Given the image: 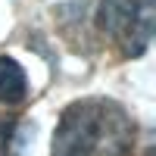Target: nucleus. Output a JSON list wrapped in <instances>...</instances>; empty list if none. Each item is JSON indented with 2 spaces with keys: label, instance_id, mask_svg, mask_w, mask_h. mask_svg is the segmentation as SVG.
<instances>
[{
  "label": "nucleus",
  "instance_id": "f257e3e1",
  "mask_svg": "<svg viewBox=\"0 0 156 156\" xmlns=\"http://www.w3.org/2000/svg\"><path fill=\"white\" fill-rule=\"evenodd\" d=\"M134 119L122 103L87 97L69 103L59 115L50 156H131Z\"/></svg>",
  "mask_w": 156,
  "mask_h": 156
},
{
  "label": "nucleus",
  "instance_id": "f03ea898",
  "mask_svg": "<svg viewBox=\"0 0 156 156\" xmlns=\"http://www.w3.org/2000/svg\"><path fill=\"white\" fill-rule=\"evenodd\" d=\"M97 19L125 56H140L153 41V0H103Z\"/></svg>",
  "mask_w": 156,
  "mask_h": 156
},
{
  "label": "nucleus",
  "instance_id": "7ed1b4c3",
  "mask_svg": "<svg viewBox=\"0 0 156 156\" xmlns=\"http://www.w3.org/2000/svg\"><path fill=\"white\" fill-rule=\"evenodd\" d=\"M28 94V78L16 59L0 56V103H19Z\"/></svg>",
  "mask_w": 156,
  "mask_h": 156
}]
</instances>
